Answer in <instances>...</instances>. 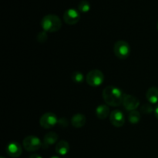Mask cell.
<instances>
[{"instance_id": "obj_1", "label": "cell", "mask_w": 158, "mask_h": 158, "mask_svg": "<svg viewBox=\"0 0 158 158\" xmlns=\"http://www.w3.org/2000/svg\"><path fill=\"white\" fill-rule=\"evenodd\" d=\"M103 98L106 105L110 106H118L123 103L124 94L120 88L114 86H107L103 90Z\"/></svg>"}, {"instance_id": "obj_2", "label": "cell", "mask_w": 158, "mask_h": 158, "mask_svg": "<svg viewBox=\"0 0 158 158\" xmlns=\"http://www.w3.org/2000/svg\"><path fill=\"white\" fill-rule=\"evenodd\" d=\"M41 26L45 32H55L61 29L62 21L58 15L49 14L42 19Z\"/></svg>"}, {"instance_id": "obj_3", "label": "cell", "mask_w": 158, "mask_h": 158, "mask_svg": "<svg viewBox=\"0 0 158 158\" xmlns=\"http://www.w3.org/2000/svg\"><path fill=\"white\" fill-rule=\"evenodd\" d=\"M104 79V75L102 71L100 69H93L86 74V81L90 86L97 87L103 84Z\"/></svg>"}, {"instance_id": "obj_4", "label": "cell", "mask_w": 158, "mask_h": 158, "mask_svg": "<svg viewBox=\"0 0 158 158\" xmlns=\"http://www.w3.org/2000/svg\"><path fill=\"white\" fill-rule=\"evenodd\" d=\"M114 52L116 56L120 60H125L131 54V46L129 43L123 40L116 42L114 46Z\"/></svg>"}, {"instance_id": "obj_5", "label": "cell", "mask_w": 158, "mask_h": 158, "mask_svg": "<svg viewBox=\"0 0 158 158\" xmlns=\"http://www.w3.org/2000/svg\"><path fill=\"white\" fill-rule=\"evenodd\" d=\"M23 146L26 151H29V152H35L43 146V143L39 137L30 135L26 137L23 140Z\"/></svg>"}, {"instance_id": "obj_6", "label": "cell", "mask_w": 158, "mask_h": 158, "mask_svg": "<svg viewBox=\"0 0 158 158\" xmlns=\"http://www.w3.org/2000/svg\"><path fill=\"white\" fill-rule=\"evenodd\" d=\"M58 119L56 115L53 113L48 112L43 114L40 120V124L44 129H51L58 123Z\"/></svg>"}, {"instance_id": "obj_7", "label": "cell", "mask_w": 158, "mask_h": 158, "mask_svg": "<svg viewBox=\"0 0 158 158\" xmlns=\"http://www.w3.org/2000/svg\"><path fill=\"white\" fill-rule=\"evenodd\" d=\"M63 20L66 24L70 25V26L77 24L80 20V12L79 10L73 9V8L67 9L63 14Z\"/></svg>"}, {"instance_id": "obj_8", "label": "cell", "mask_w": 158, "mask_h": 158, "mask_svg": "<svg viewBox=\"0 0 158 158\" xmlns=\"http://www.w3.org/2000/svg\"><path fill=\"white\" fill-rule=\"evenodd\" d=\"M110 121L116 127H121L124 125V114L119 110H114L110 114Z\"/></svg>"}, {"instance_id": "obj_9", "label": "cell", "mask_w": 158, "mask_h": 158, "mask_svg": "<svg viewBox=\"0 0 158 158\" xmlns=\"http://www.w3.org/2000/svg\"><path fill=\"white\" fill-rule=\"evenodd\" d=\"M123 105L125 109L128 111L136 110L140 106V100L133 95H125L123 101Z\"/></svg>"}, {"instance_id": "obj_10", "label": "cell", "mask_w": 158, "mask_h": 158, "mask_svg": "<svg viewBox=\"0 0 158 158\" xmlns=\"http://www.w3.org/2000/svg\"><path fill=\"white\" fill-rule=\"evenodd\" d=\"M6 151L9 157L17 158L21 156L23 153V148L19 143L15 141H12L8 143L6 148Z\"/></svg>"}, {"instance_id": "obj_11", "label": "cell", "mask_w": 158, "mask_h": 158, "mask_svg": "<svg viewBox=\"0 0 158 158\" xmlns=\"http://www.w3.org/2000/svg\"><path fill=\"white\" fill-rule=\"evenodd\" d=\"M58 134L55 132H49L45 135L43 138V147L44 148H48L51 145H53L54 143L58 141Z\"/></svg>"}, {"instance_id": "obj_12", "label": "cell", "mask_w": 158, "mask_h": 158, "mask_svg": "<svg viewBox=\"0 0 158 158\" xmlns=\"http://www.w3.org/2000/svg\"><path fill=\"white\" fill-rule=\"evenodd\" d=\"M86 118L83 114H77L73 116L71 119V123L73 127L75 128H81L86 124Z\"/></svg>"}, {"instance_id": "obj_13", "label": "cell", "mask_w": 158, "mask_h": 158, "mask_svg": "<svg viewBox=\"0 0 158 158\" xmlns=\"http://www.w3.org/2000/svg\"><path fill=\"white\" fill-rule=\"evenodd\" d=\"M146 98L151 104H156L158 103V88L152 86L149 88L146 93Z\"/></svg>"}, {"instance_id": "obj_14", "label": "cell", "mask_w": 158, "mask_h": 158, "mask_svg": "<svg viewBox=\"0 0 158 158\" xmlns=\"http://www.w3.org/2000/svg\"><path fill=\"white\" fill-rule=\"evenodd\" d=\"M55 151L60 155H66L69 151V144L66 140H60L56 144Z\"/></svg>"}, {"instance_id": "obj_15", "label": "cell", "mask_w": 158, "mask_h": 158, "mask_svg": "<svg viewBox=\"0 0 158 158\" xmlns=\"http://www.w3.org/2000/svg\"><path fill=\"white\" fill-rule=\"evenodd\" d=\"M110 114V108L106 104L100 105L96 109V115L100 120H104Z\"/></svg>"}, {"instance_id": "obj_16", "label": "cell", "mask_w": 158, "mask_h": 158, "mask_svg": "<svg viewBox=\"0 0 158 158\" xmlns=\"http://www.w3.org/2000/svg\"><path fill=\"white\" fill-rule=\"evenodd\" d=\"M128 120H129L130 123H132V124H137L141 120L140 113L137 110L131 111L129 116H128Z\"/></svg>"}, {"instance_id": "obj_17", "label": "cell", "mask_w": 158, "mask_h": 158, "mask_svg": "<svg viewBox=\"0 0 158 158\" xmlns=\"http://www.w3.org/2000/svg\"><path fill=\"white\" fill-rule=\"evenodd\" d=\"M90 3L87 1V0H82L78 5V10L79 12H83V13H86L90 10Z\"/></svg>"}, {"instance_id": "obj_18", "label": "cell", "mask_w": 158, "mask_h": 158, "mask_svg": "<svg viewBox=\"0 0 158 158\" xmlns=\"http://www.w3.org/2000/svg\"><path fill=\"white\" fill-rule=\"evenodd\" d=\"M71 79L73 81L76 83H82L84 81V76L80 71H76L73 72L71 75Z\"/></svg>"}, {"instance_id": "obj_19", "label": "cell", "mask_w": 158, "mask_h": 158, "mask_svg": "<svg viewBox=\"0 0 158 158\" xmlns=\"http://www.w3.org/2000/svg\"><path fill=\"white\" fill-rule=\"evenodd\" d=\"M36 39L40 43H45V42L47 40V33H46V32H45V31H42V32H40V33L37 35Z\"/></svg>"}, {"instance_id": "obj_20", "label": "cell", "mask_w": 158, "mask_h": 158, "mask_svg": "<svg viewBox=\"0 0 158 158\" xmlns=\"http://www.w3.org/2000/svg\"><path fill=\"white\" fill-rule=\"evenodd\" d=\"M141 111L143 113V114H151V112L153 111V107L152 106H151V104L150 103V104H148V103H145V104H143V106H141Z\"/></svg>"}, {"instance_id": "obj_21", "label": "cell", "mask_w": 158, "mask_h": 158, "mask_svg": "<svg viewBox=\"0 0 158 158\" xmlns=\"http://www.w3.org/2000/svg\"><path fill=\"white\" fill-rule=\"evenodd\" d=\"M29 158H43V157H42L40 155H39V154H32V155L29 156Z\"/></svg>"}, {"instance_id": "obj_22", "label": "cell", "mask_w": 158, "mask_h": 158, "mask_svg": "<svg viewBox=\"0 0 158 158\" xmlns=\"http://www.w3.org/2000/svg\"><path fill=\"white\" fill-rule=\"evenodd\" d=\"M154 114H155L156 118H157L158 120V104L157 105V106L155 107V109H154Z\"/></svg>"}, {"instance_id": "obj_23", "label": "cell", "mask_w": 158, "mask_h": 158, "mask_svg": "<svg viewBox=\"0 0 158 158\" xmlns=\"http://www.w3.org/2000/svg\"><path fill=\"white\" fill-rule=\"evenodd\" d=\"M50 158H60V157H57V156H52V157H51Z\"/></svg>"}, {"instance_id": "obj_24", "label": "cell", "mask_w": 158, "mask_h": 158, "mask_svg": "<svg viewBox=\"0 0 158 158\" xmlns=\"http://www.w3.org/2000/svg\"><path fill=\"white\" fill-rule=\"evenodd\" d=\"M157 30H158V22H157Z\"/></svg>"}, {"instance_id": "obj_25", "label": "cell", "mask_w": 158, "mask_h": 158, "mask_svg": "<svg viewBox=\"0 0 158 158\" xmlns=\"http://www.w3.org/2000/svg\"><path fill=\"white\" fill-rule=\"evenodd\" d=\"M0 158H6V157H1Z\"/></svg>"}]
</instances>
